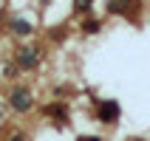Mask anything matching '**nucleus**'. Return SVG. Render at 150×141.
Instances as JSON below:
<instances>
[{
  "mask_svg": "<svg viewBox=\"0 0 150 141\" xmlns=\"http://www.w3.org/2000/svg\"><path fill=\"white\" fill-rule=\"evenodd\" d=\"M8 105H11V110H14V113H28V110H31V105H34V96H31V90H28V88L17 85L14 90L8 93Z\"/></svg>",
  "mask_w": 150,
  "mask_h": 141,
  "instance_id": "obj_1",
  "label": "nucleus"
},
{
  "mask_svg": "<svg viewBox=\"0 0 150 141\" xmlns=\"http://www.w3.org/2000/svg\"><path fill=\"white\" fill-rule=\"evenodd\" d=\"M119 113H122V110H119V105L113 99H105L99 105V121H102V124H116V121H119Z\"/></svg>",
  "mask_w": 150,
  "mask_h": 141,
  "instance_id": "obj_2",
  "label": "nucleus"
},
{
  "mask_svg": "<svg viewBox=\"0 0 150 141\" xmlns=\"http://www.w3.org/2000/svg\"><path fill=\"white\" fill-rule=\"evenodd\" d=\"M37 62H40V57H37V51H34V48L17 51V65L23 68V71H31V68H37Z\"/></svg>",
  "mask_w": 150,
  "mask_h": 141,
  "instance_id": "obj_3",
  "label": "nucleus"
},
{
  "mask_svg": "<svg viewBox=\"0 0 150 141\" xmlns=\"http://www.w3.org/2000/svg\"><path fill=\"white\" fill-rule=\"evenodd\" d=\"M8 28H11V34H17V37H28V34H31V23L23 20V17H14Z\"/></svg>",
  "mask_w": 150,
  "mask_h": 141,
  "instance_id": "obj_4",
  "label": "nucleus"
},
{
  "mask_svg": "<svg viewBox=\"0 0 150 141\" xmlns=\"http://www.w3.org/2000/svg\"><path fill=\"white\" fill-rule=\"evenodd\" d=\"M82 31H88V34H96V31H99V23H96V20H88V23L82 25Z\"/></svg>",
  "mask_w": 150,
  "mask_h": 141,
  "instance_id": "obj_5",
  "label": "nucleus"
},
{
  "mask_svg": "<svg viewBox=\"0 0 150 141\" xmlns=\"http://www.w3.org/2000/svg\"><path fill=\"white\" fill-rule=\"evenodd\" d=\"M91 3L93 0H74V8L76 11H85V8H91Z\"/></svg>",
  "mask_w": 150,
  "mask_h": 141,
  "instance_id": "obj_6",
  "label": "nucleus"
},
{
  "mask_svg": "<svg viewBox=\"0 0 150 141\" xmlns=\"http://www.w3.org/2000/svg\"><path fill=\"white\" fill-rule=\"evenodd\" d=\"M76 141H102V138H99V135H79Z\"/></svg>",
  "mask_w": 150,
  "mask_h": 141,
  "instance_id": "obj_7",
  "label": "nucleus"
},
{
  "mask_svg": "<svg viewBox=\"0 0 150 141\" xmlns=\"http://www.w3.org/2000/svg\"><path fill=\"white\" fill-rule=\"evenodd\" d=\"M8 141H25V135L23 133H11V135H8Z\"/></svg>",
  "mask_w": 150,
  "mask_h": 141,
  "instance_id": "obj_8",
  "label": "nucleus"
},
{
  "mask_svg": "<svg viewBox=\"0 0 150 141\" xmlns=\"http://www.w3.org/2000/svg\"><path fill=\"white\" fill-rule=\"evenodd\" d=\"M133 141H136V138H133Z\"/></svg>",
  "mask_w": 150,
  "mask_h": 141,
  "instance_id": "obj_9",
  "label": "nucleus"
}]
</instances>
